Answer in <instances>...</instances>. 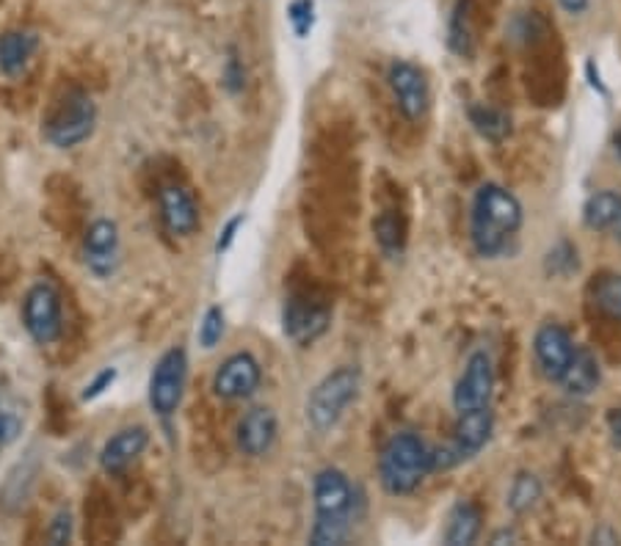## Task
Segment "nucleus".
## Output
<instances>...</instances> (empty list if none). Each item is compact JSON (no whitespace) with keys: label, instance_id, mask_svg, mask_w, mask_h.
Returning <instances> with one entry per match:
<instances>
[{"label":"nucleus","instance_id":"1","mask_svg":"<svg viewBox=\"0 0 621 546\" xmlns=\"http://www.w3.org/2000/svg\"><path fill=\"white\" fill-rule=\"evenodd\" d=\"M523 205L508 188L497 183H487L478 188L472 199L470 235L472 246L481 257H497L505 252L523 226Z\"/></svg>","mask_w":621,"mask_h":546},{"label":"nucleus","instance_id":"2","mask_svg":"<svg viewBox=\"0 0 621 546\" xmlns=\"http://www.w3.org/2000/svg\"><path fill=\"white\" fill-rule=\"evenodd\" d=\"M431 453L434 450L412 431L395 433L378 458V477L387 495H412L425 477L431 475Z\"/></svg>","mask_w":621,"mask_h":546},{"label":"nucleus","instance_id":"3","mask_svg":"<svg viewBox=\"0 0 621 546\" xmlns=\"http://www.w3.org/2000/svg\"><path fill=\"white\" fill-rule=\"evenodd\" d=\"M94 127H97V105L86 92L72 89L47 111L42 132H45L47 144H52L56 150H72L92 136Z\"/></svg>","mask_w":621,"mask_h":546},{"label":"nucleus","instance_id":"4","mask_svg":"<svg viewBox=\"0 0 621 546\" xmlns=\"http://www.w3.org/2000/svg\"><path fill=\"white\" fill-rule=\"evenodd\" d=\"M360 395V370L340 368L326 375L307 397V420L318 433L331 431L343 420L345 408Z\"/></svg>","mask_w":621,"mask_h":546},{"label":"nucleus","instance_id":"5","mask_svg":"<svg viewBox=\"0 0 621 546\" xmlns=\"http://www.w3.org/2000/svg\"><path fill=\"white\" fill-rule=\"evenodd\" d=\"M494 428V417L487 408H476V411H461L459 422H456L454 439L445 444L442 450L431 453V472H445L454 469V466L465 464L467 458L478 455L483 450V444L489 442Z\"/></svg>","mask_w":621,"mask_h":546},{"label":"nucleus","instance_id":"6","mask_svg":"<svg viewBox=\"0 0 621 546\" xmlns=\"http://www.w3.org/2000/svg\"><path fill=\"white\" fill-rule=\"evenodd\" d=\"M23 326L39 346H52L65 334V306L50 282H36L23 299Z\"/></svg>","mask_w":621,"mask_h":546},{"label":"nucleus","instance_id":"7","mask_svg":"<svg viewBox=\"0 0 621 546\" xmlns=\"http://www.w3.org/2000/svg\"><path fill=\"white\" fill-rule=\"evenodd\" d=\"M188 379V357L183 348H172L157 359L150 375V406L157 417H172L180 408Z\"/></svg>","mask_w":621,"mask_h":546},{"label":"nucleus","instance_id":"8","mask_svg":"<svg viewBox=\"0 0 621 546\" xmlns=\"http://www.w3.org/2000/svg\"><path fill=\"white\" fill-rule=\"evenodd\" d=\"M389 89H392V97L398 111L407 116L409 121L423 119L425 111H429V81H425L423 72L409 61H395L387 72Z\"/></svg>","mask_w":621,"mask_h":546},{"label":"nucleus","instance_id":"9","mask_svg":"<svg viewBox=\"0 0 621 546\" xmlns=\"http://www.w3.org/2000/svg\"><path fill=\"white\" fill-rule=\"evenodd\" d=\"M262 370L251 353H233L213 375V392L221 400H246L260 390Z\"/></svg>","mask_w":621,"mask_h":546},{"label":"nucleus","instance_id":"10","mask_svg":"<svg viewBox=\"0 0 621 546\" xmlns=\"http://www.w3.org/2000/svg\"><path fill=\"white\" fill-rule=\"evenodd\" d=\"M494 390V368L489 353L478 351L467 359V368L461 373L459 384L454 390V406L456 411H476V408H487L492 400Z\"/></svg>","mask_w":621,"mask_h":546},{"label":"nucleus","instance_id":"11","mask_svg":"<svg viewBox=\"0 0 621 546\" xmlns=\"http://www.w3.org/2000/svg\"><path fill=\"white\" fill-rule=\"evenodd\" d=\"M534 357L547 379L561 381V375L570 368L572 357H575V342H572L570 332L558 326V323L541 326L534 337Z\"/></svg>","mask_w":621,"mask_h":546},{"label":"nucleus","instance_id":"12","mask_svg":"<svg viewBox=\"0 0 621 546\" xmlns=\"http://www.w3.org/2000/svg\"><path fill=\"white\" fill-rule=\"evenodd\" d=\"M83 257L86 268L97 279H108L119 263V230L110 219H97L83 235Z\"/></svg>","mask_w":621,"mask_h":546},{"label":"nucleus","instance_id":"13","mask_svg":"<svg viewBox=\"0 0 621 546\" xmlns=\"http://www.w3.org/2000/svg\"><path fill=\"white\" fill-rule=\"evenodd\" d=\"M329 310L320 304H313L307 299H291L282 312V323H285V334L298 342V346H313L315 339L324 337L329 328Z\"/></svg>","mask_w":621,"mask_h":546},{"label":"nucleus","instance_id":"14","mask_svg":"<svg viewBox=\"0 0 621 546\" xmlns=\"http://www.w3.org/2000/svg\"><path fill=\"white\" fill-rule=\"evenodd\" d=\"M277 433H279L277 415H273L271 408L257 406L241 417L235 442H238V450L244 455H249V458H260V455H266L268 450L273 448Z\"/></svg>","mask_w":621,"mask_h":546},{"label":"nucleus","instance_id":"15","mask_svg":"<svg viewBox=\"0 0 621 546\" xmlns=\"http://www.w3.org/2000/svg\"><path fill=\"white\" fill-rule=\"evenodd\" d=\"M315 516H351L354 489L340 469H320L313 486Z\"/></svg>","mask_w":621,"mask_h":546},{"label":"nucleus","instance_id":"16","mask_svg":"<svg viewBox=\"0 0 621 546\" xmlns=\"http://www.w3.org/2000/svg\"><path fill=\"white\" fill-rule=\"evenodd\" d=\"M147 444H150V431L147 428H122V431H117L103 444V450H99V466H103L105 475H122L144 453Z\"/></svg>","mask_w":621,"mask_h":546},{"label":"nucleus","instance_id":"17","mask_svg":"<svg viewBox=\"0 0 621 546\" xmlns=\"http://www.w3.org/2000/svg\"><path fill=\"white\" fill-rule=\"evenodd\" d=\"M161 219L172 235H191L199 226V208L191 190L183 185L161 188Z\"/></svg>","mask_w":621,"mask_h":546},{"label":"nucleus","instance_id":"18","mask_svg":"<svg viewBox=\"0 0 621 546\" xmlns=\"http://www.w3.org/2000/svg\"><path fill=\"white\" fill-rule=\"evenodd\" d=\"M36 47H39V36L34 31L14 28L0 34V72L9 78H17L31 63Z\"/></svg>","mask_w":621,"mask_h":546},{"label":"nucleus","instance_id":"19","mask_svg":"<svg viewBox=\"0 0 621 546\" xmlns=\"http://www.w3.org/2000/svg\"><path fill=\"white\" fill-rule=\"evenodd\" d=\"M602 381V368H599L597 357L588 348H575L570 368L561 375V384L566 395L572 397H588Z\"/></svg>","mask_w":621,"mask_h":546},{"label":"nucleus","instance_id":"20","mask_svg":"<svg viewBox=\"0 0 621 546\" xmlns=\"http://www.w3.org/2000/svg\"><path fill=\"white\" fill-rule=\"evenodd\" d=\"M481 511L472 502H459V506L450 511V519H447V530H445V544L450 546H467L481 535Z\"/></svg>","mask_w":621,"mask_h":546},{"label":"nucleus","instance_id":"21","mask_svg":"<svg viewBox=\"0 0 621 546\" xmlns=\"http://www.w3.org/2000/svg\"><path fill=\"white\" fill-rule=\"evenodd\" d=\"M470 121L483 139L494 141V144H500V141L512 136V116L500 108H492V105H472Z\"/></svg>","mask_w":621,"mask_h":546},{"label":"nucleus","instance_id":"22","mask_svg":"<svg viewBox=\"0 0 621 546\" xmlns=\"http://www.w3.org/2000/svg\"><path fill=\"white\" fill-rule=\"evenodd\" d=\"M621 196L616 190H597L594 196H588L586 208H583V219H586L588 230L605 232L613 226L616 213H619Z\"/></svg>","mask_w":621,"mask_h":546},{"label":"nucleus","instance_id":"23","mask_svg":"<svg viewBox=\"0 0 621 546\" xmlns=\"http://www.w3.org/2000/svg\"><path fill=\"white\" fill-rule=\"evenodd\" d=\"M472 0H459L450 14V25H447V42L459 56H470L472 53Z\"/></svg>","mask_w":621,"mask_h":546},{"label":"nucleus","instance_id":"24","mask_svg":"<svg viewBox=\"0 0 621 546\" xmlns=\"http://www.w3.org/2000/svg\"><path fill=\"white\" fill-rule=\"evenodd\" d=\"M351 535V516H315L309 530V544L313 546H340Z\"/></svg>","mask_w":621,"mask_h":546},{"label":"nucleus","instance_id":"25","mask_svg":"<svg viewBox=\"0 0 621 546\" xmlns=\"http://www.w3.org/2000/svg\"><path fill=\"white\" fill-rule=\"evenodd\" d=\"M541 500V484L539 477L530 475V472H523V475L514 477L512 489H508V500L505 506L512 508L514 513H528L536 502Z\"/></svg>","mask_w":621,"mask_h":546},{"label":"nucleus","instance_id":"26","mask_svg":"<svg viewBox=\"0 0 621 546\" xmlns=\"http://www.w3.org/2000/svg\"><path fill=\"white\" fill-rule=\"evenodd\" d=\"M594 304L613 321H621V274H608L594 284Z\"/></svg>","mask_w":621,"mask_h":546},{"label":"nucleus","instance_id":"27","mask_svg":"<svg viewBox=\"0 0 621 546\" xmlns=\"http://www.w3.org/2000/svg\"><path fill=\"white\" fill-rule=\"evenodd\" d=\"M376 241L387 254H401L403 248V224L401 219H395L392 213L378 216L376 221Z\"/></svg>","mask_w":621,"mask_h":546},{"label":"nucleus","instance_id":"28","mask_svg":"<svg viewBox=\"0 0 621 546\" xmlns=\"http://www.w3.org/2000/svg\"><path fill=\"white\" fill-rule=\"evenodd\" d=\"M221 337H224V312H221L219 306H210V310L204 312L202 323H199V342L210 351V348L219 346Z\"/></svg>","mask_w":621,"mask_h":546},{"label":"nucleus","instance_id":"29","mask_svg":"<svg viewBox=\"0 0 621 546\" xmlns=\"http://www.w3.org/2000/svg\"><path fill=\"white\" fill-rule=\"evenodd\" d=\"M288 20H291L296 36H302V39H304V36L313 31V23H315V3H313V0H293L291 7H288Z\"/></svg>","mask_w":621,"mask_h":546},{"label":"nucleus","instance_id":"30","mask_svg":"<svg viewBox=\"0 0 621 546\" xmlns=\"http://www.w3.org/2000/svg\"><path fill=\"white\" fill-rule=\"evenodd\" d=\"M70 538H72V516H70V511H59L56 516H52L50 527H47V541L61 546V544H70Z\"/></svg>","mask_w":621,"mask_h":546},{"label":"nucleus","instance_id":"31","mask_svg":"<svg viewBox=\"0 0 621 546\" xmlns=\"http://www.w3.org/2000/svg\"><path fill=\"white\" fill-rule=\"evenodd\" d=\"M114 381H117V370L114 368L103 370V373H99L92 384H86V390H83V400H94V397H99L105 390H110Z\"/></svg>","mask_w":621,"mask_h":546},{"label":"nucleus","instance_id":"32","mask_svg":"<svg viewBox=\"0 0 621 546\" xmlns=\"http://www.w3.org/2000/svg\"><path fill=\"white\" fill-rule=\"evenodd\" d=\"M241 224H244V219L241 216H235L233 221H230L227 226H224V232H221V237H219V243H215V252H227L230 246H233V241H235V232L241 230Z\"/></svg>","mask_w":621,"mask_h":546},{"label":"nucleus","instance_id":"33","mask_svg":"<svg viewBox=\"0 0 621 546\" xmlns=\"http://www.w3.org/2000/svg\"><path fill=\"white\" fill-rule=\"evenodd\" d=\"M224 75H227L230 89H233V92H238V89L244 86V67H241V63H238V58L230 56L227 70H224Z\"/></svg>","mask_w":621,"mask_h":546},{"label":"nucleus","instance_id":"34","mask_svg":"<svg viewBox=\"0 0 621 546\" xmlns=\"http://www.w3.org/2000/svg\"><path fill=\"white\" fill-rule=\"evenodd\" d=\"M608 433H610V442H613V448L621 450V408H610Z\"/></svg>","mask_w":621,"mask_h":546},{"label":"nucleus","instance_id":"35","mask_svg":"<svg viewBox=\"0 0 621 546\" xmlns=\"http://www.w3.org/2000/svg\"><path fill=\"white\" fill-rule=\"evenodd\" d=\"M14 437V422H12V417L3 411V406H0V448L9 442V439Z\"/></svg>","mask_w":621,"mask_h":546},{"label":"nucleus","instance_id":"36","mask_svg":"<svg viewBox=\"0 0 621 546\" xmlns=\"http://www.w3.org/2000/svg\"><path fill=\"white\" fill-rule=\"evenodd\" d=\"M561 7L570 14H581V12H586L588 0H561Z\"/></svg>","mask_w":621,"mask_h":546},{"label":"nucleus","instance_id":"37","mask_svg":"<svg viewBox=\"0 0 621 546\" xmlns=\"http://www.w3.org/2000/svg\"><path fill=\"white\" fill-rule=\"evenodd\" d=\"M610 230H613V235L621 241V201H619V213H616V221H613V226H610Z\"/></svg>","mask_w":621,"mask_h":546},{"label":"nucleus","instance_id":"38","mask_svg":"<svg viewBox=\"0 0 621 546\" xmlns=\"http://www.w3.org/2000/svg\"><path fill=\"white\" fill-rule=\"evenodd\" d=\"M616 152H619V158H621V130H619V136H616Z\"/></svg>","mask_w":621,"mask_h":546}]
</instances>
